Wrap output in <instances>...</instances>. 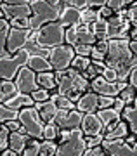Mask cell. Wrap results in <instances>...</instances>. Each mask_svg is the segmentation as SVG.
Instances as JSON below:
<instances>
[{
    "label": "cell",
    "instance_id": "6da1fadb",
    "mask_svg": "<svg viewBox=\"0 0 137 156\" xmlns=\"http://www.w3.org/2000/svg\"><path fill=\"white\" fill-rule=\"evenodd\" d=\"M104 64L116 71L118 82H127L132 69L137 68V57L130 50V40H108Z\"/></svg>",
    "mask_w": 137,
    "mask_h": 156
},
{
    "label": "cell",
    "instance_id": "7a4b0ae2",
    "mask_svg": "<svg viewBox=\"0 0 137 156\" xmlns=\"http://www.w3.org/2000/svg\"><path fill=\"white\" fill-rule=\"evenodd\" d=\"M56 82H57V94L66 95L75 104L85 92L90 90V82L71 68L66 71H56Z\"/></svg>",
    "mask_w": 137,
    "mask_h": 156
},
{
    "label": "cell",
    "instance_id": "3957f363",
    "mask_svg": "<svg viewBox=\"0 0 137 156\" xmlns=\"http://www.w3.org/2000/svg\"><path fill=\"white\" fill-rule=\"evenodd\" d=\"M31 17H30V30L37 31L42 26L56 23L63 11L61 0H31Z\"/></svg>",
    "mask_w": 137,
    "mask_h": 156
},
{
    "label": "cell",
    "instance_id": "277c9868",
    "mask_svg": "<svg viewBox=\"0 0 137 156\" xmlns=\"http://www.w3.org/2000/svg\"><path fill=\"white\" fill-rule=\"evenodd\" d=\"M85 149H87V142H85V135L80 128L59 132L56 156H82Z\"/></svg>",
    "mask_w": 137,
    "mask_h": 156
},
{
    "label": "cell",
    "instance_id": "5b68a950",
    "mask_svg": "<svg viewBox=\"0 0 137 156\" xmlns=\"http://www.w3.org/2000/svg\"><path fill=\"white\" fill-rule=\"evenodd\" d=\"M31 56L30 49H23L14 56L0 57V80H14L17 76V71L28 64V59Z\"/></svg>",
    "mask_w": 137,
    "mask_h": 156
},
{
    "label": "cell",
    "instance_id": "8992f818",
    "mask_svg": "<svg viewBox=\"0 0 137 156\" xmlns=\"http://www.w3.org/2000/svg\"><path fill=\"white\" fill-rule=\"evenodd\" d=\"M19 122H21L24 132H26L31 139L44 140V127L45 123L42 122L38 111L35 109V106L31 108H23L19 111Z\"/></svg>",
    "mask_w": 137,
    "mask_h": 156
},
{
    "label": "cell",
    "instance_id": "52a82bcc",
    "mask_svg": "<svg viewBox=\"0 0 137 156\" xmlns=\"http://www.w3.org/2000/svg\"><path fill=\"white\" fill-rule=\"evenodd\" d=\"M75 50L73 47L70 45H59V47H54V49L49 50V59L50 66H52V71H66V69H70L71 68V62L75 59Z\"/></svg>",
    "mask_w": 137,
    "mask_h": 156
},
{
    "label": "cell",
    "instance_id": "ba28073f",
    "mask_svg": "<svg viewBox=\"0 0 137 156\" xmlns=\"http://www.w3.org/2000/svg\"><path fill=\"white\" fill-rule=\"evenodd\" d=\"M31 0H4L0 4V9L4 12L7 21L21 19V17H31Z\"/></svg>",
    "mask_w": 137,
    "mask_h": 156
},
{
    "label": "cell",
    "instance_id": "9c48e42d",
    "mask_svg": "<svg viewBox=\"0 0 137 156\" xmlns=\"http://www.w3.org/2000/svg\"><path fill=\"white\" fill-rule=\"evenodd\" d=\"M14 83L17 87V92L19 94H28L31 95L35 90H38V83H37V73L31 71L30 68H21L17 71V76L14 78Z\"/></svg>",
    "mask_w": 137,
    "mask_h": 156
},
{
    "label": "cell",
    "instance_id": "30bf717a",
    "mask_svg": "<svg viewBox=\"0 0 137 156\" xmlns=\"http://www.w3.org/2000/svg\"><path fill=\"white\" fill-rule=\"evenodd\" d=\"M127 82H116V83H110L108 80H104V78L101 76H96L90 82V90L92 92H96L97 95H106V97H118V94H120L121 90L125 89Z\"/></svg>",
    "mask_w": 137,
    "mask_h": 156
},
{
    "label": "cell",
    "instance_id": "8fae6325",
    "mask_svg": "<svg viewBox=\"0 0 137 156\" xmlns=\"http://www.w3.org/2000/svg\"><path fill=\"white\" fill-rule=\"evenodd\" d=\"M31 35V30H16L11 28L9 35H7V44H5V50L9 56H14L19 50L26 49L28 38Z\"/></svg>",
    "mask_w": 137,
    "mask_h": 156
},
{
    "label": "cell",
    "instance_id": "7c38bea8",
    "mask_svg": "<svg viewBox=\"0 0 137 156\" xmlns=\"http://www.w3.org/2000/svg\"><path fill=\"white\" fill-rule=\"evenodd\" d=\"M82 118H83V115L80 111H77V109H73V111L57 109L54 123L61 128V130H73V128H80Z\"/></svg>",
    "mask_w": 137,
    "mask_h": 156
},
{
    "label": "cell",
    "instance_id": "4fadbf2b",
    "mask_svg": "<svg viewBox=\"0 0 137 156\" xmlns=\"http://www.w3.org/2000/svg\"><path fill=\"white\" fill-rule=\"evenodd\" d=\"M103 147L110 156H137V142L134 146H128L123 139H116V140L104 139Z\"/></svg>",
    "mask_w": 137,
    "mask_h": 156
},
{
    "label": "cell",
    "instance_id": "5bb4252c",
    "mask_svg": "<svg viewBox=\"0 0 137 156\" xmlns=\"http://www.w3.org/2000/svg\"><path fill=\"white\" fill-rule=\"evenodd\" d=\"M80 130L83 132L85 137H94V135L104 134V127H103V123L99 120L97 113H87V115H83Z\"/></svg>",
    "mask_w": 137,
    "mask_h": 156
},
{
    "label": "cell",
    "instance_id": "9a60e30c",
    "mask_svg": "<svg viewBox=\"0 0 137 156\" xmlns=\"http://www.w3.org/2000/svg\"><path fill=\"white\" fill-rule=\"evenodd\" d=\"M77 111H80L82 115L87 113H97L99 111V95L92 90H88L77 101Z\"/></svg>",
    "mask_w": 137,
    "mask_h": 156
},
{
    "label": "cell",
    "instance_id": "2e32d148",
    "mask_svg": "<svg viewBox=\"0 0 137 156\" xmlns=\"http://www.w3.org/2000/svg\"><path fill=\"white\" fill-rule=\"evenodd\" d=\"M63 28H75L78 24H82V12L73 9V7H64L63 5V11H61V16L57 19Z\"/></svg>",
    "mask_w": 137,
    "mask_h": 156
},
{
    "label": "cell",
    "instance_id": "e0dca14e",
    "mask_svg": "<svg viewBox=\"0 0 137 156\" xmlns=\"http://www.w3.org/2000/svg\"><path fill=\"white\" fill-rule=\"evenodd\" d=\"M35 109L38 111L40 118L44 123H52L56 118V113H57V106L52 101H45V102H35Z\"/></svg>",
    "mask_w": 137,
    "mask_h": 156
},
{
    "label": "cell",
    "instance_id": "ac0fdd59",
    "mask_svg": "<svg viewBox=\"0 0 137 156\" xmlns=\"http://www.w3.org/2000/svg\"><path fill=\"white\" fill-rule=\"evenodd\" d=\"M4 104H5L7 108H11V109L21 111L23 108H31V106H35V101L31 99V95H28V94H19V92H17L14 97L7 99Z\"/></svg>",
    "mask_w": 137,
    "mask_h": 156
},
{
    "label": "cell",
    "instance_id": "d6986e66",
    "mask_svg": "<svg viewBox=\"0 0 137 156\" xmlns=\"http://www.w3.org/2000/svg\"><path fill=\"white\" fill-rule=\"evenodd\" d=\"M26 68H30L31 71H35L37 75L38 73H45V71H52V66L47 57L40 56V54H31L30 59H28V64Z\"/></svg>",
    "mask_w": 137,
    "mask_h": 156
},
{
    "label": "cell",
    "instance_id": "ffe728a7",
    "mask_svg": "<svg viewBox=\"0 0 137 156\" xmlns=\"http://www.w3.org/2000/svg\"><path fill=\"white\" fill-rule=\"evenodd\" d=\"M97 116L101 120V123H103V127H104V132H108L111 127H115L116 123L121 120V115L116 113L113 108H110V109H99Z\"/></svg>",
    "mask_w": 137,
    "mask_h": 156
},
{
    "label": "cell",
    "instance_id": "44dd1931",
    "mask_svg": "<svg viewBox=\"0 0 137 156\" xmlns=\"http://www.w3.org/2000/svg\"><path fill=\"white\" fill-rule=\"evenodd\" d=\"M30 139H31V137L26 135V134H21V132H11V134H9V149L21 156V153L24 151V147H26V144H28V140Z\"/></svg>",
    "mask_w": 137,
    "mask_h": 156
},
{
    "label": "cell",
    "instance_id": "7402d4cb",
    "mask_svg": "<svg viewBox=\"0 0 137 156\" xmlns=\"http://www.w3.org/2000/svg\"><path fill=\"white\" fill-rule=\"evenodd\" d=\"M121 120H125L128 123V130L130 134L137 137V95L132 106H125V109L121 111Z\"/></svg>",
    "mask_w": 137,
    "mask_h": 156
},
{
    "label": "cell",
    "instance_id": "603a6c76",
    "mask_svg": "<svg viewBox=\"0 0 137 156\" xmlns=\"http://www.w3.org/2000/svg\"><path fill=\"white\" fill-rule=\"evenodd\" d=\"M75 35H77V45H94L97 42L88 24L75 26Z\"/></svg>",
    "mask_w": 137,
    "mask_h": 156
},
{
    "label": "cell",
    "instance_id": "cb8c5ba5",
    "mask_svg": "<svg viewBox=\"0 0 137 156\" xmlns=\"http://www.w3.org/2000/svg\"><path fill=\"white\" fill-rule=\"evenodd\" d=\"M130 134L128 130V123L125 120H120L115 127H111L108 132H104V139L106 140H116V139H125L127 135Z\"/></svg>",
    "mask_w": 137,
    "mask_h": 156
},
{
    "label": "cell",
    "instance_id": "d4e9b609",
    "mask_svg": "<svg viewBox=\"0 0 137 156\" xmlns=\"http://www.w3.org/2000/svg\"><path fill=\"white\" fill-rule=\"evenodd\" d=\"M37 83H38L40 89L45 90H54L57 89V82H56V73L52 71H45V73H38L37 75Z\"/></svg>",
    "mask_w": 137,
    "mask_h": 156
},
{
    "label": "cell",
    "instance_id": "484cf974",
    "mask_svg": "<svg viewBox=\"0 0 137 156\" xmlns=\"http://www.w3.org/2000/svg\"><path fill=\"white\" fill-rule=\"evenodd\" d=\"M17 94V87L14 80H0V104H4L7 99H11Z\"/></svg>",
    "mask_w": 137,
    "mask_h": 156
},
{
    "label": "cell",
    "instance_id": "4316f807",
    "mask_svg": "<svg viewBox=\"0 0 137 156\" xmlns=\"http://www.w3.org/2000/svg\"><path fill=\"white\" fill-rule=\"evenodd\" d=\"M90 30H92L96 40H110V24H108V19H99L97 23L90 24Z\"/></svg>",
    "mask_w": 137,
    "mask_h": 156
},
{
    "label": "cell",
    "instance_id": "83f0119b",
    "mask_svg": "<svg viewBox=\"0 0 137 156\" xmlns=\"http://www.w3.org/2000/svg\"><path fill=\"white\" fill-rule=\"evenodd\" d=\"M50 101L56 102L57 109H66V111H73V109H77V104H75V102H71L66 95H61V94H57V92L50 94Z\"/></svg>",
    "mask_w": 137,
    "mask_h": 156
},
{
    "label": "cell",
    "instance_id": "f1b7e54d",
    "mask_svg": "<svg viewBox=\"0 0 137 156\" xmlns=\"http://www.w3.org/2000/svg\"><path fill=\"white\" fill-rule=\"evenodd\" d=\"M9 30H11L9 21H7V19H0V57L7 56L5 44H7V35H9Z\"/></svg>",
    "mask_w": 137,
    "mask_h": 156
},
{
    "label": "cell",
    "instance_id": "f546056e",
    "mask_svg": "<svg viewBox=\"0 0 137 156\" xmlns=\"http://www.w3.org/2000/svg\"><path fill=\"white\" fill-rule=\"evenodd\" d=\"M14 120H19V111L7 108L5 104H0V123L14 122Z\"/></svg>",
    "mask_w": 137,
    "mask_h": 156
},
{
    "label": "cell",
    "instance_id": "4dcf8cb0",
    "mask_svg": "<svg viewBox=\"0 0 137 156\" xmlns=\"http://www.w3.org/2000/svg\"><path fill=\"white\" fill-rule=\"evenodd\" d=\"M59 132H61V128L57 127L54 122L52 123H45V127H44V140H52V142H56V140L59 139Z\"/></svg>",
    "mask_w": 137,
    "mask_h": 156
},
{
    "label": "cell",
    "instance_id": "1f68e13d",
    "mask_svg": "<svg viewBox=\"0 0 137 156\" xmlns=\"http://www.w3.org/2000/svg\"><path fill=\"white\" fill-rule=\"evenodd\" d=\"M135 95H137V89H134V87H130V85L127 83L125 89L118 94V97L125 102V106H132L134 101H135Z\"/></svg>",
    "mask_w": 137,
    "mask_h": 156
},
{
    "label": "cell",
    "instance_id": "d6a6232c",
    "mask_svg": "<svg viewBox=\"0 0 137 156\" xmlns=\"http://www.w3.org/2000/svg\"><path fill=\"white\" fill-rule=\"evenodd\" d=\"M130 4H132V0H106V7H108L113 14L128 9Z\"/></svg>",
    "mask_w": 137,
    "mask_h": 156
},
{
    "label": "cell",
    "instance_id": "836d02e7",
    "mask_svg": "<svg viewBox=\"0 0 137 156\" xmlns=\"http://www.w3.org/2000/svg\"><path fill=\"white\" fill-rule=\"evenodd\" d=\"M90 64H92V59H90V57L75 56V59H73V62H71V69H75V71H78L80 75H82Z\"/></svg>",
    "mask_w": 137,
    "mask_h": 156
},
{
    "label": "cell",
    "instance_id": "e575fe53",
    "mask_svg": "<svg viewBox=\"0 0 137 156\" xmlns=\"http://www.w3.org/2000/svg\"><path fill=\"white\" fill-rule=\"evenodd\" d=\"M99 19H103L101 17V12L96 11V9H85L82 12V24H94V23H97Z\"/></svg>",
    "mask_w": 137,
    "mask_h": 156
},
{
    "label": "cell",
    "instance_id": "d590c367",
    "mask_svg": "<svg viewBox=\"0 0 137 156\" xmlns=\"http://www.w3.org/2000/svg\"><path fill=\"white\" fill-rule=\"evenodd\" d=\"M40 144H42V140L30 139L24 151L21 153V156H40Z\"/></svg>",
    "mask_w": 137,
    "mask_h": 156
},
{
    "label": "cell",
    "instance_id": "8d00e7d4",
    "mask_svg": "<svg viewBox=\"0 0 137 156\" xmlns=\"http://www.w3.org/2000/svg\"><path fill=\"white\" fill-rule=\"evenodd\" d=\"M56 151H57V142L42 140V144H40V156H56Z\"/></svg>",
    "mask_w": 137,
    "mask_h": 156
},
{
    "label": "cell",
    "instance_id": "74e56055",
    "mask_svg": "<svg viewBox=\"0 0 137 156\" xmlns=\"http://www.w3.org/2000/svg\"><path fill=\"white\" fill-rule=\"evenodd\" d=\"M9 134H11V130L4 123H0V153L9 149Z\"/></svg>",
    "mask_w": 137,
    "mask_h": 156
},
{
    "label": "cell",
    "instance_id": "f35d334b",
    "mask_svg": "<svg viewBox=\"0 0 137 156\" xmlns=\"http://www.w3.org/2000/svg\"><path fill=\"white\" fill-rule=\"evenodd\" d=\"M61 2H63L64 7H73V9H77L80 12L87 9V0H61Z\"/></svg>",
    "mask_w": 137,
    "mask_h": 156
},
{
    "label": "cell",
    "instance_id": "ab89813d",
    "mask_svg": "<svg viewBox=\"0 0 137 156\" xmlns=\"http://www.w3.org/2000/svg\"><path fill=\"white\" fill-rule=\"evenodd\" d=\"M127 19L132 24V28H137V2H132L127 9Z\"/></svg>",
    "mask_w": 137,
    "mask_h": 156
},
{
    "label": "cell",
    "instance_id": "60d3db41",
    "mask_svg": "<svg viewBox=\"0 0 137 156\" xmlns=\"http://www.w3.org/2000/svg\"><path fill=\"white\" fill-rule=\"evenodd\" d=\"M31 99L35 101V102H45V101L50 99V92L45 90V89H38L31 94Z\"/></svg>",
    "mask_w": 137,
    "mask_h": 156
},
{
    "label": "cell",
    "instance_id": "b9f144b4",
    "mask_svg": "<svg viewBox=\"0 0 137 156\" xmlns=\"http://www.w3.org/2000/svg\"><path fill=\"white\" fill-rule=\"evenodd\" d=\"M11 28L16 30H30V17H21V19H12L9 21Z\"/></svg>",
    "mask_w": 137,
    "mask_h": 156
},
{
    "label": "cell",
    "instance_id": "7bdbcfd3",
    "mask_svg": "<svg viewBox=\"0 0 137 156\" xmlns=\"http://www.w3.org/2000/svg\"><path fill=\"white\" fill-rule=\"evenodd\" d=\"M92 47H94V45H75L73 50H75V54H77V56L90 57V54H92Z\"/></svg>",
    "mask_w": 137,
    "mask_h": 156
},
{
    "label": "cell",
    "instance_id": "ee69618b",
    "mask_svg": "<svg viewBox=\"0 0 137 156\" xmlns=\"http://www.w3.org/2000/svg\"><path fill=\"white\" fill-rule=\"evenodd\" d=\"M85 142H87V149H88V147H97V146H103V142H104V134L94 135V137H85Z\"/></svg>",
    "mask_w": 137,
    "mask_h": 156
},
{
    "label": "cell",
    "instance_id": "f6af8a7d",
    "mask_svg": "<svg viewBox=\"0 0 137 156\" xmlns=\"http://www.w3.org/2000/svg\"><path fill=\"white\" fill-rule=\"evenodd\" d=\"M116 97H106V95H99V109H110L113 108Z\"/></svg>",
    "mask_w": 137,
    "mask_h": 156
},
{
    "label": "cell",
    "instance_id": "bcb514c9",
    "mask_svg": "<svg viewBox=\"0 0 137 156\" xmlns=\"http://www.w3.org/2000/svg\"><path fill=\"white\" fill-rule=\"evenodd\" d=\"M82 156H110V154L104 151L103 146H97V147H88V149H85V153Z\"/></svg>",
    "mask_w": 137,
    "mask_h": 156
},
{
    "label": "cell",
    "instance_id": "7dc6e473",
    "mask_svg": "<svg viewBox=\"0 0 137 156\" xmlns=\"http://www.w3.org/2000/svg\"><path fill=\"white\" fill-rule=\"evenodd\" d=\"M101 76L104 78V80H108L110 83H116V82H118V76H116V71H115V69H111V68H106V69H104V73H103Z\"/></svg>",
    "mask_w": 137,
    "mask_h": 156
},
{
    "label": "cell",
    "instance_id": "c3c4849f",
    "mask_svg": "<svg viewBox=\"0 0 137 156\" xmlns=\"http://www.w3.org/2000/svg\"><path fill=\"white\" fill-rule=\"evenodd\" d=\"M104 5H106V0H87V9H96V11H99V9H103Z\"/></svg>",
    "mask_w": 137,
    "mask_h": 156
},
{
    "label": "cell",
    "instance_id": "681fc988",
    "mask_svg": "<svg viewBox=\"0 0 137 156\" xmlns=\"http://www.w3.org/2000/svg\"><path fill=\"white\" fill-rule=\"evenodd\" d=\"M82 76L85 78V80H88V82H92L94 78H96V76H99V75H97V71L94 69V66L90 64V66H88L87 69H85V71L82 73Z\"/></svg>",
    "mask_w": 137,
    "mask_h": 156
},
{
    "label": "cell",
    "instance_id": "f907efd6",
    "mask_svg": "<svg viewBox=\"0 0 137 156\" xmlns=\"http://www.w3.org/2000/svg\"><path fill=\"white\" fill-rule=\"evenodd\" d=\"M94 49L99 50V52H103V54H106L108 52V40H97L94 44Z\"/></svg>",
    "mask_w": 137,
    "mask_h": 156
},
{
    "label": "cell",
    "instance_id": "816d5d0a",
    "mask_svg": "<svg viewBox=\"0 0 137 156\" xmlns=\"http://www.w3.org/2000/svg\"><path fill=\"white\" fill-rule=\"evenodd\" d=\"M127 83L130 85V87H134V89H137V68H135V69H132V73L128 75Z\"/></svg>",
    "mask_w": 137,
    "mask_h": 156
},
{
    "label": "cell",
    "instance_id": "f5cc1de1",
    "mask_svg": "<svg viewBox=\"0 0 137 156\" xmlns=\"http://www.w3.org/2000/svg\"><path fill=\"white\" fill-rule=\"evenodd\" d=\"M92 66H94V69L97 71V75H103V73H104V69H106L104 61H92Z\"/></svg>",
    "mask_w": 137,
    "mask_h": 156
},
{
    "label": "cell",
    "instance_id": "db71d44e",
    "mask_svg": "<svg viewBox=\"0 0 137 156\" xmlns=\"http://www.w3.org/2000/svg\"><path fill=\"white\" fill-rule=\"evenodd\" d=\"M113 109H115L116 113H120V115H121V111L125 109V102H123L120 97H116V99H115V104H113Z\"/></svg>",
    "mask_w": 137,
    "mask_h": 156
},
{
    "label": "cell",
    "instance_id": "11a10c76",
    "mask_svg": "<svg viewBox=\"0 0 137 156\" xmlns=\"http://www.w3.org/2000/svg\"><path fill=\"white\" fill-rule=\"evenodd\" d=\"M99 12H101V17H103V19H110V17L113 16V12H111L106 5L103 7V9H99Z\"/></svg>",
    "mask_w": 137,
    "mask_h": 156
},
{
    "label": "cell",
    "instance_id": "9f6ffc18",
    "mask_svg": "<svg viewBox=\"0 0 137 156\" xmlns=\"http://www.w3.org/2000/svg\"><path fill=\"white\" fill-rule=\"evenodd\" d=\"M128 40H130V42H137V28H132V30H130Z\"/></svg>",
    "mask_w": 137,
    "mask_h": 156
},
{
    "label": "cell",
    "instance_id": "6f0895ef",
    "mask_svg": "<svg viewBox=\"0 0 137 156\" xmlns=\"http://www.w3.org/2000/svg\"><path fill=\"white\" fill-rule=\"evenodd\" d=\"M0 156H19V154L14 153V151H11V149H5V151H2V153H0Z\"/></svg>",
    "mask_w": 137,
    "mask_h": 156
},
{
    "label": "cell",
    "instance_id": "680465c9",
    "mask_svg": "<svg viewBox=\"0 0 137 156\" xmlns=\"http://www.w3.org/2000/svg\"><path fill=\"white\" fill-rule=\"evenodd\" d=\"M0 19H5V16H4V12H2V9H0Z\"/></svg>",
    "mask_w": 137,
    "mask_h": 156
}]
</instances>
